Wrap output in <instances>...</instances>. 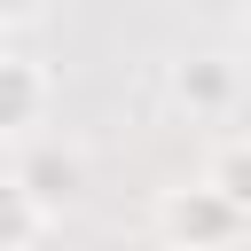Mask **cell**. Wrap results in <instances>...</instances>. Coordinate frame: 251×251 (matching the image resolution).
I'll return each instance as SVG.
<instances>
[{
  "mask_svg": "<svg viewBox=\"0 0 251 251\" xmlns=\"http://www.w3.org/2000/svg\"><path fill=\"white\" fill-rule=\"evenodd\" d=\"M149 227H157L165 243H188V251H196V243H243V235H251V212H243L227 188H212V180H196V188L180 180V188L157 196Z\"/></svg>",
  "mask_w": 251,
  "mask_h": 251,
  "instance_id": "obj_1",
  "label": "cell"
},
{
  "mask_svg": "<svg viewBox=\"0 0 251 251\" xmlns=\"http://www.w3.org/2000/svg\"><path fill=\"white\" fill-rule=\"evenodd\" d=\"M165 102L188 126H220L243 102V63H227V55H180V63H165Z\"/></svg>",
  "mask_w": 251,
  "mask_h": 251,
  "instance_id": "obj_2",
  "label": "cell"
},
{
  "mask_svg": "<svg viewBox=\"0 0 251 251\" xmlns=\"http://www.w3.org/2000/svg\"><path fill=\"white\" fill-rule=\"evenodd\" d=\"M47 118V71L31 55H0V133H31Z\"/></svg>",
  "mask_w": 251,
  "mask_h": 251,
  "instance_id": "obj_3",
  "label": "cell"
},
{
  "mask_svg": "<svg viewBox=\"0 0 251 251\" xmlns=\"http://www.w3.org/2000/svg\"><path fill=\"white\" fill-rule=\"evenodd\" d=\"M47 220H55V204H47L24 173H0V251L39 243V235H47Z\"/></svg>",
  "mask_w": 251,
  "mask_h": 251,
  "instance_id": "obj_4",
  "label": "cell"
},
{
  "mask_svg": "<svg viewBox=\"0 0 251 251\" xmlns=\"http://www.w3.org/2000/svg\"><path fill=\"white\" fill-rule=\"evenodd\" d=\"M16 173H24V180L47 196V204H71V196H78V180H86V165H78L71 149H55V141H39V149H31Z\"/></svg>",
  "mask_w": 251,
  "mask_h": 251,
  "instance_id": "obj_5",
  "label": "cell"
},
{
  "mask_svg": "<svg viewBox=\"0 0 251 251\" xmlns=\"http://www.w3.org/2000/svg\"><path fill=\"white\" fill-rule=\"evenodd\" d=\"M204 180H212V188H227V196L251 212V133H227V141L204 157Z\"/></svg>",
  "mask_w": 251,
  "mask_h": 251,
  "instance_id": "obj_6",
  "label": "cell"
},
{
  "mask_svg": "<svg viewBox=\"0 0 251 251\" xmlns=\"http://www.w3.org/2000/svg\"><path fill=\"white\" fill-rule=\"evenodd\" d=\"M39 8H47V0H0V16H8V24H24V16H39Z\"/></svg>",
  "mask_w": 251,
  "mask_h": 251,
  "instance_id": "obj_7",
  "label": "cell"
},
{
  "mask_svg": "<svg viewBox=\"0 0 251 251\" xmlns=\"http://www.w3.org/2000/svg\"><path fill=\"white\" fill-rule=\"evenodd\" d=\"M243 55H251V16H243Z\"/></svg>",
  "mask_w": 251,
  "mask_h": 251,
  "instance_id": "obj_8",
  "label": "cell"
}]
</instances>
